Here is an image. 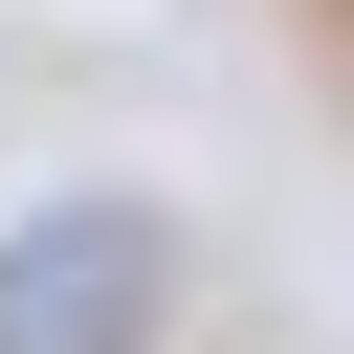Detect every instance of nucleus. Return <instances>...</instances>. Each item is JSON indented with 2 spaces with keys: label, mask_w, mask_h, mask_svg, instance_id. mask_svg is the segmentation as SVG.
I'll list each match as a JSON object with an SVG mask.
<instances>
[{
  "label": "nucleus",
  "mask_w": 354,
  "mask_h": 354,
  "mask_svg": "<svg viewBox=\"0 0 354 354\" xmlns=\"http://www.w3.org/2000/svg\"><path fill=\"white\" fill-rule=\"evenodd\" d=\"M155 310H177V221L155 199L0 221V354H155Z\"/></svg>",
  "instance_id": "f257e3e1"
},
{
  "label": "nucleus",
  "mask_w": 354,
  "mask_h": 354,
  "mask_svg": "<svg viewBox=\"0 0 354 354\" xmlns=\"http://www.w3.org/2000/svg\"><path fill=\"white\" fill-rule=\"evenodd\" d=\"M288 44H310V88L354 111V0H288Z\"/></svg>",
  "instance_id": "f03ea898"
}]
</instances>
